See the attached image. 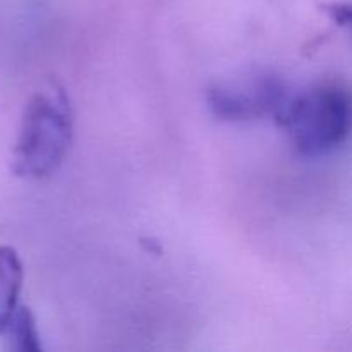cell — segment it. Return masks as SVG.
I'll return each instance as SVG.
<instances>
[{
  "label": "cell",
  "mask_w": 352,
  "mask_h": 352,
  "mask_svg": "<svg viewBox=\"0 0 352 352\" xmlns=\"http://www.w3.org/2000/svg\"><path fill=\"white\" fill-rule=\"evenodd\" d=\"M285 82L275 74H256L239 81L219 82L210 88L206 100L219 119L253 120L278 116L289 98Z\"/></svg>",
  "instance_id": "3"
},
{
  "label": "cell",
  "mask_w": 352,
  "mask_h": 352,
  "mask_svg": "<svg viewBox=\"0 0 352 352\" xmlns=\"http://www.w3.org/2000/svg\"><path fill=\"white\" fill-rule=\"evenodd\" d=\"M323 12L352 36V3H329L322 7Z\"/></svg>",
  "instance_id": "6"
},
{
  "label": "cell",
  "mask_w": 352,
  "mask_h": 352,
  "mask_svg": "<svg viewBox=\"0 0 352 352\" xmlns=\"http://www.w3.org/2000/svg\"><path fill=\"white\" fill-rule=\"evenodd\" d=\"M7 333H9L14 349L26 352L41 351L36 325H34V318L33 315H31L30 309L24 308V306H19V308H17L12 322H10L9 329H7Z\"/></svg>",
  "instance_id": "5"
},
{
  "label": "cell",
  "mask_w": 352,
  "mask_h": 352,
  "mask_svg": "<svg viewBox=\"0 0 352 352\" xmlns=\"http://www.w3.org/2000/svg\"><path fill=\"white\" fill-rule=\"evenodd\" d=\"M21 285H23V263L19 254L10 246L0 248V333L7 332L17 311Z\"/></svg>",
  "instance_id": "4"
},
{
  "label": "cell",
  "mask_w": 352,
  "mask_h": 352,
  "mask_svg": "<svg viewBox=\"0 0 352 352\" xmlns=\"http://www.w3.org/2000/svg\"><path fill=\"white\" fill-rule=\"evenodd\" d=\"M72 107L58 82L50 81L28 102L12 153L19 177L43 179L62 165L72 143Z\"/></svg>",
  "instance_id": "1"
},
{
  "label": "cell",
  "mask_w": 352,
  "mask_h": 352,
  "mask_svg": "<svg viewBox=\"0 0 352 352\" xmlns=\"http://www.w3.org/2000/svg\"><path fill=\"white\" fill-rule=\"evenodd\" d=\"M275 120L301 157H323L352 134V91L340 82H320L291 93Z\"/></svg>",
  "instance_id": "2"
}]
</instances>
